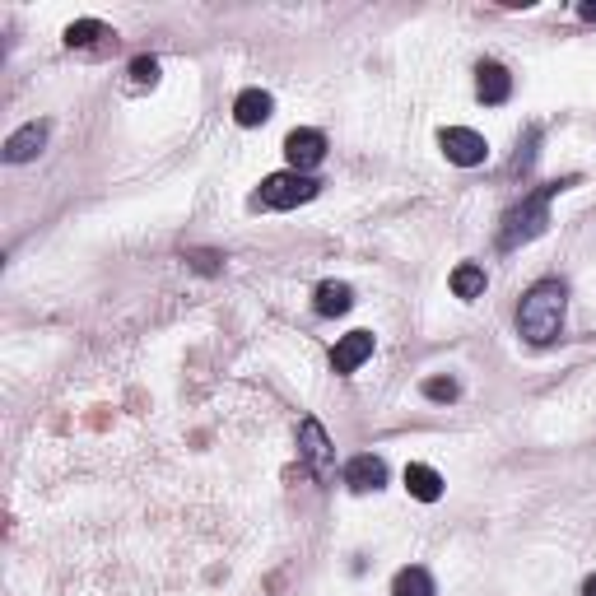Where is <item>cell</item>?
<instances>
[{"instance_id": "obj_1", "label": "cell", "mask_w": 596, "mask_h": 596, "mask_svg": "<svg viewBox=\"0 0 596 596\" xmlns=\"http://www.w3.org/2000/svg\"><path fill=\"white\" fill-rule=\"evenodd\" d=\"M564 312H569V289L559 280H541V285L527 289L522 308H517V331L531 345H550L564 331Z\"/></svg>"}, {"instance_id": "obj_2", "label": "cell", "mask_w": 596, "mask_h": 596, "mask_svg": "<svg viewBox=\"0 0 596 596\" xmlns=\"http://www.w3.org/2000/svg\"><path fill=\"white\" fill-rule=\"evenodd\" d=\"M569 182H555V187H541L536 196H527L522 205H513L508 215H503V233H499V247L503 252H513V247L531 243V238H541L545 224H550V196L564 191Z\"/></svg>"}, {"instance_id": "obj_3", "label": "cell", "mask_w": 596, "mask_h": 596, "mask_svg": "<svg viewBox=\"0 0 596 596\" xmlns=\"http://www.w3.org/2000/svg\"><path fill=\"white\" fill-rule=\"evenodd\" d=\"M317 196V182L303 173H275L261 182L257 191V205H266V210H294V205L312 201Z\"/></svg>"}, {"instance_id": "obj_4", "label": "cell", "mask_w": 596, "mask_h": 596, "mask_svg": "<svg viewBox=\"0 0 596 596\" xmlns=\"http://www.w3.org/2000/svg\"><path fill=\"white\" fill-rule=\"evenodd\" d=\"M438 145H443V154L457 168H475V163H485L489 145L485 136H475V131H466V126H447V131H438Z\"/></svg>"}, {"instance_id": "obj_5", "label": "cell", "mask_w": 596, "mask_h": 596, "mask_svg": "<svg viewBox=\"0 0 596 596\" xmlns=\"http://www.w3.org/2000/svg\"><path fill=\"white\" fill-rule=\"evenodd\" d=\"M285 159L294 163V173H303V168H317V163L326 159V136H322V131H289Z\"/></svg>"}, {"instance_id": "obj_6", "label": "cell", "mask_w": 596, "mask_h": 596, "mask_svg": "<svg viewBox=\"0 0 596 596\" xmlns=\"http://www.w3.org/2000/svg\"><path fill=\"white\" fill-rule=\"evenodd\" d=\"M298 447H303V457L312 461V471L317 475H331V438L317 420H303L298 424Z\"/></svg>"}, {"instance_id": "obj_7", "label": "cell", "mask_w": 596, "mask_h": 596, "mask_svg": "<svg viewBox=\"0 0 596 596\" xmlns=\"http://www.w3.org/2000/svg\"><path fill=\"white\" fill-rule=\"evenodd\" d=\"M368 354H373V331H350V336H340V345L331 350V368H336V373H354Z\"/></svg>"}, {"instance_id": "obj_8", "label": "cell", "mask_w": 596, "mask_h": 596, "mask_svg": "<svg viewBox=\"0 0 596 596\" xmlns=\"http://www.w3.org/2000/svg\"><path fill=\"white\" fill-rule=\"evenodd\" d=\"M345 485L359 489V494H368V489H382V485H387V461L373 457V452L354 457L350 466H345Z\"/></svg>"}, {"instance_id": "obj_9", "label": "cell", "mask_w": 596, "mask_h": 596, "mask_svg": "<svg viewBox=\"0 0 596 596\" xmlns=\"http://www.w3.org/2000/svg\"><path fill=\"white\" fill-rule=\"evenodd\" d=\"M42 145H47V122H28L19 126L10 140H5V159L10 163H28V159H38Z\"/></svg>"}, {"instance_id": "obj_10", "label": "cell", "mask_w": 596, "mask_h": 596, "mask_svg": "<svg viewBox=\"0 0 596 596\" xmlns=\"http://www.w3.org/2000/svg\"><path fill=\"white\" fill-rule=\"evenodd\" d=\"M475 94H480V103H508L513 75L503 66H494V61H485V66H480V80H475Z\"/></svg>"}, {"instance_id": "obj_11", "label": "cell", "mask_w": 596, "mask_h": 596, "mask_svg": "<svg viewBox=\"0 0 596 596\" xmlns=\"http://www.w3.org/2000/svg\"><path fill=\"white\" fill-rule=\"evenodd\" d=\"M271 108H275V98L266 89H243L238 103H233V117H238V126H261L271 117Z\"/></svg>"}, {"instance_id": "obj_12", "label": "cell", "mask_w": 596, "mask_h": 596, "mask_svg": "<svg viewBox=\"0 0 596 596\" xmlns=\"http://www.w3.org/2000/svg\"><path fill=\"white\" fill-rule=\"evenodd\" d=\"M406 489H410V499H420V503H438L443 499V475L434 471V466H406Z\"/></svg>"}, {"instance_id": "obj_13", "label": "cell", "mask_w": 596, "mask_h": 596, "mask_svg": "<svg viewBox=\"0 0 596 596\" xmlns=\"http://www.w3.org/2000/svg\"><path fill=\"white\" fill-rule=\"evenodd\" d=\"M350 308H354L350 285H340V280H322L317 285V312L322 317H340V312H350Z\"/></svg>"}, {"instance_id": "obj_14", "label": "cell", "mask_w": 596, "mask_h": 596, "mask_svg": "<svg viewBox=\"0 0 596 596\" xmlns=\"http://www.w3.org/2000/svg\"><path fill=\"white\" fill-rule=\"evenodd\" d=\"M103 38L117 42V33H112L108 24H98V19H80V24L66 28V47H98Z\"/></svg>"}, {"instance_id": "obj_15", "label": "cell", "mask_w": 596, "mask_h": 596, "mask_svg": "<svg viewBox=\"0 0 596 596\" xmlns=\"http://www.w3.org/2000/svg\"><path fill=\"white\" fill-rule=\"evenodd\" d=\"M452 294L457 298H480L485 294V266H471V261L457 266V271H452Z\"/></svg>"}, {"instance_id": "obj_16", "label": "cell", "mask_w": 596, "mask_h": 596, "mask_svg": "<svg viewBox=\"0 0 596 596\" xmlns=\"http://www.w3.org/2000/svg\"><path fill=\"white\" fill-rule=\"evenodd\" d=\"M392 596H434V578L424 569H401L392 578Z\"/></svg>"}, {"instance_id": "obj_17", "label": "cell", "mask_w": 596, "mask_h": 596, "mask_svg": "<svg viewBox=\"0 0 596 596\" xmlns=\"http://www.w3.org/2000/svg\"><path fill=\"white\" fill-rule=\"evenodd\" d=\"M457 392L461 387L452 378H429L424 382V396H429V401H457Z\"/></svg>"}, {"instance_id": "obj_18", "label": "cell", "mask_w": 596, "mask_h": 596, "mask_svg": "<svg viewBox=\"0 0 596 596\" xmlns=\"http://www.w3.org/2000/svg\"><path fill=\"white\" fill-rule=\"evenodd\" d=\"M131 80H136V84H154V80H159V61H154V56H136V61H131Z\"/></svg>"}, {"instance_id": "obj_19", "label": "cell", "mask_w": 596, "mask_h": 596, "mask_svg": "<svg viewBox=\"0 0 596 596\" xmlns=\"http://www.w3.org/2000/svg\"><path fill=\"white\" fill-rule=\"evenodd\" d=\"M578 14H583L587 24H596V0H587V5H578Z\"/></svg>"}, {"instance_id": "obj_20", "label": "cell", "mask_w": 596, "mask_h": 596, "mask_svg": "<svg viewBox=\"0 0 596 596\" xmlns=\"http://www.w3.org/2000/svg\"><path fill=\"white\" fill-rule=\"evenodd\" d=\"M583 596H596V573H592V578H587V583H583Z\"/></svg>"}]
</instances>
